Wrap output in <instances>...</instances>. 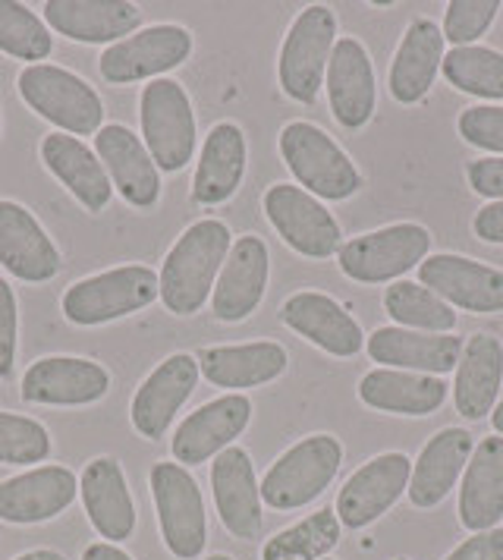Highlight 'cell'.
Instances as JSON below:
<instances>
[{
  "label": "cell",
  "instance_id": "cell-1",
  "mask_svg": "<svg viewBox=\"0 0 503 560\" xmlns=\"http://www.w3.org/2000/svg\"><path fill=\"white\" fill-rule=\"evenodd\" d=\"M233 246V233L224 221L204 218L183 230L161 265V303L174 315H196L214 293L218 275Z\"/></svg>",
  "mask_w": 503,
  "mask_h": 560
},
{
  "label": "cell",
  "instance_id": "cell-2",
  "mask_svg": "<svg viewBox=\"0 0 503 560\" xmlns=\"http://www.w3.org/2000/svg\"><path fill=\"white\" fill-rule=\"evenodd\" d=\"M277 145L283 164L308 196L325 202H347L355 192H362V171L321 127L308 120H293L280 129Z\"/></svg>",
  "mask_w": 503,
  "mask_h": 560
},
{
  "label": "cell",
  "instance_id": "cell-3",
  "mask_svg": "<svg viewBox=\"0 0 503 560\" xmlns=\"http://www.w3.org/2000/svg\"><path fill=\"white\" fill-rule=\"evenodd\" d=\"M343 466V444L334 434H308L274 459L261 479V501L274 510H300L318 501Z\"/></svg>",
  "mask_w": 503,
  "mask_h": 560
},
{
  "label": "cell",
  "instance_id": "cell-4",
  "mask_svg": "<svg viewBox=\"0 0 503 560\" xmlns=\"http://www.w3.org/2000/svg\"><path fill=\"white\" fill-rule=\"evenodd\" d=\"M337 45V16L325 3L305 7L280 45L277 79L286 98L296 104H315L325 85L327 63Z\"/></svg>",
  "mask_w": 503,
  "mask_h": 560
},
{
  "label": "cell",
  "instance_id": "cell-5",
  "mask_svg": "<svg viewBox=\"0 0 503 560\" xmlns=\"http://www.w3.org/2000/svg\"><path fill=\"white\" fill-rule=\"evenodd\" d=\"M157 296H161V283L149 265H124V268L101 271L95 278L75 280L63 293L60 306L73 325L95 328L151 306Z\"/></svg>",
  "mask_w": 503,
  "mask_h": 560
},
{
  "label": "cell",
  "instance_id": "cell-6",
  "mask_svg": "<svg viewBox=\"0 0 503 560\" xmlns=\"http://www.w3.org/2000/svg\"><path fill=\"white\" fill-rule=\"evenodd\" d=\"M431 253V233L422 224L400 221L387 228L352 236L340 246L337 265L355 283H397L419 268Z\"/></svg>",
  "mask_w": 503,
  "mask_h": 560
},
{
  "label": "cell",
  "instance_id": "cell-7",
  "mask_svg": "<svg viewBox=\"0 0 503 560\" xmlns=\"http://www.w3.org/2000/svg\"><path fill=\"white\" fill-rule=\"evenodd\" d=\"M20 95L23 102L45 117L48 124L63 129L67 136H92L101 129L104 104L98 92L63 67L54 63H28L20 73Z\"/></svg>",
  "mask_w": 503,
  "mask_h": 560
},
{
  "label": "cell",
  "instance_id": "cell-8",
  "mask_svg": "<svg viewBox=\"0 0 503 560\" xmlns=\"http://www.w3.org/2000/svg\"><path fill=\"white\" fill-rule=\"evenodd\" d=\"M149 485L167 551L179 560H196L208 541V513L199 482L179 463H154Z\"/></svg>",
  "mask_w": 503,
  "mask_h": 560
},
{
  "label": "cell",
  "instance_id": "cell-9",
  "mask_svg": "<svg viewBox=\"0 0 503 560\" xmlns=\"http://www.w3.org/2000/svg\"><path fill=\"white\" fill-rule=\"evenodd\" d=\"M142 139L157 171L176 174L196 152V110L176 79H151L139 102Z\"/></svg>",
  "mask_w": 503,
  "mask_h": 560
},
{
  "label": "cell",
  "instance_id": "cell-10",
  "mask_svg": "<svg viewBox=\"0 0 503 560\" xmlns=\"http://www.w3.org/2000/svg\"><path fill=\"white\" fill-rule=\"evenodd\" d=\"M261 208L271 228L277 230V236L293 253L315 258V261L340 253L343 230L337 224V218L321 205V199L308 196L302 186H293V183L268 186Z\"/></svg>",
  "mask_w": 503,
  "mask_h": 560
},
{
  "label": "cell",
  "instance_id": "cell-11",
  "mask_svg": "<svg viewBox=\"0 0 503 560\" xmlns=\"http://www.w3.org/2000/svg\"><path fill=\"white\" fill-rule=\"evenodd\" d=\"M189 54L192 32L174 23H161L110 45L98 57V70L110 85H129L139 79H164V73L186 63Z\"/></svg>",
  "mask_w": 503,
  "mask_h": 560
},
{
  "label": "cell",
  "instance_id": "cell-12",
  "mask_svg": "<svg viewBox=\"0 0 503 560\" xmlns=\"http://www.w3.org/2000/svg\"><path fill=\"white\" fill-rule=\"evenodd\" d=\"M409 479H412V459L400 451H387L362 463L337 491L334 513L340 526L343 529L372 526L409 491Z\"/></svg>",
  "mask_w": 503,
  "mask_h": 560
},
{
  "label": "cell",
  "instance_id": "cell-13",
  "mask_svg": "<svg viewBox=\"0 0 503 560\" xmlns=\"http://www.w3.org/2000/svg\"><path fill=\"white\" fill-rule=\"evenodd\" d=\"M419 283L437 293L451 308L472 315L503 312V268L456 253L428 255L419 265Z\"/></svg>",
  "mask_w": 503,
  "mask_h": 560
},
{
  "label": "cell",
  "instance_id": "cell-14",
  "mask_svg": "<svg viewBox=\"0 0 503 560\" xmlns=\"http://www.w3.org/2000/svg\"><path fill=\"white\" fill-rule=\"evenodd\" d=\"M325 85L330 114L340 127L350 132L369 127L377 107V79L372 54L365 51L359 38L352 35L337 38L327 63Z\"/></svg>",
  "mask_w": 503,
  "mask_h": 560
},
{
  "label": "cell",
  "instance_id": "cell-15",
  "mask_svg": "<svg viewBox=\"0 0 503 560\" xmlns=\"http://www.w3.org/2000/svg\"><path fill=\"white\" fill-rule=\"evenodd\" d=\"M268 278H271V255H268L265 240L255 233L233 240L224 268L214 283V293H211L214 318L226 325L246 322L252 312L261 306Z\"/></svg>",
  "mask_w": 503,
  "mask_h": 560
},
{
  "label": "cell",
  "instance_id": "cell-16",
  "mask_svg": "<svg viewBox=\"0 0 503 560\" xmlns=\"http://www.w3.org/2000/svg\"><path fill=\"white\" fill-rule=\"evenodd\" d=\"M280 322L327 357L350 359L365 350V331L334 296L318 290H300L280 306Z\"/></svg>",
  "mask_w": 503,
  "mask_h": 560
},
{
  "label": "cell",
  "instance_id": "cell-17",
  "mask_svg": "<svg viewBox=\"0 0 503 560\" xmlns=\"http://www.w3.org/2000/svg\"><path fill=\"white\" fill-rule=\"evenodd\" d=\"M252 400L246 394H224L196 412H189L174 434V459L179 466H199L233 447V441L249 429Z\"/></svg>",
  "mask_w": 503,
  "mask_h": 560
},
{
  "label": "cell",
  "instance_id": "cell-18",
  "mask_svg": "<svg viewBox=\"0 0 503 560\" xmlns=\"http://www.w3.org/2000/svg\"><path fill=\"white\" fill-rule=\"evenodd\" d=\"M110 390V375L95 359L45 357L23 375V400L42 407H89Z\"/></svg>",
  "mask_w": 503,
  "mask_h": 560
},
{
  "label": "cell",
  "instance_id": "cell-19",
  "mask_svg": "<svg viewBox=\"0 0 503 560\" xmlns=\"http://www.w3.org/2000/svg\"><path fill=\"white\" fill-rule=\"evenodd\" d=\"M466 340L456 334H425L384 325L365 337V350L377 369H400V372H419V375H437L456 372Z\"/></svg>",
  "mask_w": 503,
  "mask_h": 560
},
{
  "label": "cell",
  "instance_id": "cell-20",
  "mask_svg": "<svg viewBox=\"0 0 503 560\" xmlns=\"http://www.w3.org/2000/svg\"><path fill=\"white\" fill-rule=\"evenodd\" d=\"M211 494L218 504V516L233 538L255 541L261 535L265 516H261V488L255 479V463L249 451L226 447L211 463Z\"/></svg>",
  "mask_w": 503,
  "mask_h": 560
},
{
  "label": "cell",
  "instance_id": "cell-21",
  "mask_svg": "<svg viewBox=\"0 0 503 560\" xmlns=\"http://www.w3.org/2000/svg\"><path fill=\"white\" fill-rule=\"evenodd\" d=\"M199 375V359L189 357V353H174V357L164 359L132 397L136 432L149 441L164 438V432L176 419V412L192 397Z\"/></svg>",
  "mask_w": 503,
  "mask_h": 560
},
{
  "label": "cell",
  "instance_id": "cell-22",
  "mask_svg": "<svg viewBox=\"0 0 503 560\" xmlns=\"http://www.w3.org/2000/svg\"><path fill=\"white\" fill-rule=\"evenodd\" d=\"M95 152L110 177V186L136 208H151L161 199L157 164L139 136L124 124H107L95 136Z\"/></svg>",
  "mask_w": 503,
  "mask_h": 560
},
{
  "label": "cell",
  "instance_id": "cell-23",
  "mask_svg": "<svg viewBox=\"0 0 503 560\" xmlns=\"http://www.w3.org/2000/svg\"><path fill=\"white\" fill-rule=\"evenodd\" d=\"M472 451H476L472 434L459 425L431 434L419 459L412 463V479L406 491L409 504L419 510H434L437 504H444L456 482L463 479Z\"/></svg>",
  "mask_w": 503,
  "mask_h": 560
},
{
  "label": "cell",
  "instance_id": "cell-24",
  "mask_svg": "<svg viewBox=\"0 0 503 560\" xmlns=\"http://www.w3.org/2000/svg\"><path fill=\"white\" fill-rule=\"evenodd\" d=\"M0 265L25 283H45L60 271V253L35 214L0 199Z\"/></svg>",
  "mask_w": 503,
  "mask_h": 560
},
{
  "label": "cell",
  "instance_id": "cell-25",
  "mask_svg": "<svg viewBox=\"0 0 503 560\" xmlns=\"http://www.w3.org/2000/svg\"><path fill=\"white\" fill-rule=\"evenodd\" d=\"M79 482L67 466H38L23 476L0 482V520L3 523H45L75 501Z\"/></svg>",
  "mask_w": 503,
  "mask_h": 560
},
{
  "label": "cell",
  "instance_id": "cell-26",
  "mask_svg": "<svg viewBox=\"0 0 503 560\" xmlns=\"http://www.w3.org/2000/svg\"><path fill=\"white\" fill-rule=\"evenodd\" d=\"M459 523L466 533L498 529L503 520V438H481L459 479Z\"/></svg>",
  "mask_w": 503,
  "mask_h": 560
},
{
  "label": "cell",
  "instance_id": "cell-27",
  "mask_svg": "<svg viewBox=\"0 0 503 560\" xmlns=\"http://www.w3.org/2000/svg\"><path fill=\"white\" fill-rule=\"evenodd\" d=\"M48 26L85 45H107L124 42V35H136L142 23V10L126 0H48L45 3Z\"/></svg>",
  "mask_w": 503,
  "mask_h": 560
},
{
  "label": "cell",
  "instance_id": "cell-28",
  "mask_svg": "<svg viewBox=\"0 0 503 560\" xmlns=\"http://www.w3.org/2000/svg\"><path fill=\"white\" fill-rule=\"evenodd\" d=\"M444 32L434 20L419 16L402 32L390 63V95L402 107L425 102L444 63Z\"/></svg>",
  "mask_w": 503,
  "mask_h": 560
},
{
  "label": "cell",
  "instance_id": "cell-29",
  "mask_svg": "<svg viewBox=\"0 0 503 560\" xmlns=\"http://www.w3.org/2000/svg\"><path fill=\"white\" fill-rule=\"evenodd\" d=\"M199 372L230 394H243L249 387L277 382L290 357L277 340H252V343H236V347H204L199 357Z\"/></svg>",
  "mask_w": 503,
  "mask_h": 560
},
{
  "label": "cell",
  "instance_id": "cell-30",
  "mask_svg": "<svg viewBox=\"0 0 503 560\" xmlns=\"http://www.w3.org/2000/svg\"><path fill=\"white\" fill-rule=\"evenodd\" d=\"M503 384V343L494 334H472L463 347L453 382V407L463 419L481 422L498 407Z\"/></svg>",
  "mask_w": 503,
  "mask_h": 560
},
{
  "label": "cell",
  "instance_id": "cell-31",
  "mask_svg": "<svg viewBox=\"0 0 503 560\" xmlns=\"http://www.w3.org/2000/svg\"><path fill=\"white\" fill-rule=\"evenodd\" d=\"M246 161H249V145L243 129L230 120L211 127L192 179V199L204 208L230 202L246 177Z\"/></svg>",
  "mask_w": 503,
  "mask_h": 560
},
{
  "label": "cell",
  "instance_id": "cell-32",
  "mask_svg": "<svg viewBox=\"0 0 503 560\" xmlns=\"http://www.w3.org/2000/svg\"><path fill=\"white\" fill-rule=\"evenodd\" d=\"M359 400L390 416H431L447 404L451 384L437 375L372 369L359 378Z\"/></svg>",
  "mask_w": 503,
  "mask_h": 560
},
{
  "label": "cell",
  "instance_id": "cell-33",
  "mask_svg": "<svg viewBox=\"0 0 503 560\" xmlns=\"http://www.w3.org/2000/svg\"><path fill=\"white\" fill-rule=\"evenodd\" d=\"M42 161L50 174L73 192V199L85 211L98 214L107 208L114 186H110V177H107L98 154L92 152L82 139L67 136V132H50L42 142Z\"/></svg>",
  "mask_w": 503,
  "mask_h": 560
},
{
  "label": "cell",
  "instance_id": "cell-34",
  "mask_svg": "<svg viewBox=\"0 0 503 560\" xmlns=\"http://www.w3.org/2000/svg\"><path fill=\"white\" fill-rule=\"evenodd\" d=\"M82 508L92 526L107 541H126L136 529V504L129 494L124 469L114 457L92 459L82 469Z\"/></svg>",
  "mask_w": 503,
  "mask_h": 560
},
{
  "label": "cell",
  "instance_id": "cell-35",
  "mask_svg": "<svg viewBox=\"0 0 503 560\" xmlns=\"http://www.w3.org/2000/svg\"><path fill=\"white\" fill-rule=\"evenodd\" d=\"M343 526L334 510L308 513L290 529L271 535L261 548V560H325L340 545Z\"/></svg>",
  "mask_w": 503,
  "mask_h": 560
},
{
  "label": "cell",
  "instance_id": "cell-36",
  "mask_svg": "<svg viewBox=\"0 0 503 560\" xmlns=\"http://www.w3.org/2000/svg\"><path fill=\"white\" fill-rule=\"evenodd\" d=\"M384 312L409 331L453 334L456 312L437 293L416 280H397L384 290Z\"/></svg>",
  "mask_w": 503,
  "mask_h": 560
},
{
  "label": "cell",
  "instance_id": "cell-37",
  "mask_svg": "<svg viewBox=\"0 0 503 560\" xmlns=\"http://www.w3.org/2000/svg\"><path fill=\"white\" fill-rule=\"evenodd\" d=\"M441 73L456 92L484 102H503V51L469 45L444 54Z\"/></svg>",
  "mask_w": 503,
  "mask_h": 560
},
{
  "label": "cell",
  "instance_id": "cell-38",
  "mask_svg": "<svg viewBox=\"0 0 503 560\" xmlns=\"http://www.w3.org/2000/svg\"><path fill=\"white\" fill-rule=\"evenodd\" d=\"M54 38L48 26L25 7V3H10L0 0V51L16 57V60H48Z\"/></svg>",
  "mask_w": 503,
  "mask_h": 560
},
{
  "label": "cell",
  "instance_id": "cell-39",
  "mask_svg": "<svg viewBox=\"0 0 503 560\" xmlns=\"http://www.w3.org/2000/svg\"><path fill=\"white\" fill-rule=\"evenodd\" d=\"M50 457V434L42 422L0 409V463L32 466Z\"/></svg>",
  "mask_w": 503,
  "mask_h": 560
},
{
  "label": "cell",
  "instance_id": "cell-40",
  "mask_svg": "<svg viewBox=\"0 0 503 560\" xmlns=\"http://www.w3.org/2000/svg\"><path fill=\"white\" fill-rule=\"evenodd\" d=\"M444 10V42H451L453 48H469L494 26L501 0H451Z\"/></svg>",
  "mask_w": 503,
  "mask_h": 560
},
{
  "label": "cell",
  "instance_id": "cell-41",
  "mask_svg": "<svg viewBox=\"0 0 503 560\" xmlns=\"http://www.w3.org/2000/svg\"><path fill=\"white\" fill-rule=\"evenodd\" d=\"M456 132L466 145L503 158V107L501 104H476L456 117Z\"/></svg>",
  "mask_w": 503,
  "mask_h": 560
},
{
  "label": "cell",
  "instance_id": "cell-42",
  "mask_svg": "<svg viewBox=\"0 0 503 560\" xmlns=\"http://www.w3.org/2000/svg\"><path fill=\"white\" fill-rule=\"evenodd\" d=\"M16 296L13 287L0 278V378H7L13 372V359H16Z\"/></svg>",
  "mask_w": 503,
  "mask_h": 560
},
{
  "label": "cell",
  "instance_id": "cell-43",
  "mask_svg": "<svg viewBox=\"0 0 503 560\" xmlns=\"http://www.w3.org/2000/svg\"><path fill=\"white\" fill-rule=\"evenodd\" d=\"M466 179L472 186V192L491 199V202H501L503 199V158H478L469 161L466 167Z\"/></svg>",
  "mask_w": 503,
  "mask_h": 560
},
{
  "label": "cell",
  "instance_id": "cell-44",
  "mask_svg": "<svg viewBox=\"0 0 503 560\" xmlns=\"http://www.w3.org/2000/svg\"><path fill=\"white\" fill-rule=\"evenodd\" d=\"M444 560H503V529L469 535L463 545H456Z\"/></svg>",
  "mask_w": 503,
  "mask_h": 560
},
{
  "label": "cell",
  "instance_id": "cell-45",
  "mask_svg": "<svg viewBox=\"0 0 503 560\" xmlns=\"http://www.w3.org/2000/svg\"><path fill=\"white\" fill-rule=\"evenodd\" d=\"M472 230L481 243H491V246H503V199L501 202H488L484 208H478Z\"/></svg>",
  "mask_w": 503,
  "mask_h": 560
},
{
  "label": "cell",
  "instance_id": "cell-46",
  "mask_svg": "<svg viewBox=\"0 0 503 560\" xmlns=\"http://www.w3.org/2000/svg\"><path fill=\"white\" fill-rule=\"evenodd\" d=\"M82 560H132L126 551H120L117 545H110V541H95V545H89L85 548V555Z\"/></svg>",
  "mask_w": 503,
  "mask_h": 560
},
{
  "label": "cell",
  "instance_id": "cell-47",
  "mask_svg": "<svg viewBox=\"0 0 503 560\" xmlns=\"http://www.w3.org/2000/svg\"><path fill=\"white\" fill-rule=\"evenodd\" d=\"M16 560H67L63 555H57V551H48V548H38V551H28L23 558Z\"/></svg>",
  "mask_w": 503,
  "mask_h": 560
},
{
  "label": "cell",
  "instance_id": "cell-48",
  "mask_svg": "<svg viewBox=\"0 0 503 560\" xmlns=\"http://www.w3.org/2000/svg\"><path fill=\"white\" fill-rule=\"evenodd\" d=\"M491 425H494V434H501L503 438V400L494 407V412H491Z\"/></svg>",
  "mask_w": 503,
  "mask_h": 560
},
{
  "label": "cell",
  "instance_id": "cell-49",
  "mask_svg": "<svg viewBox=\"0 0 503 560\" xmlns=\"http://www.w3.org/2000/svg\"><path fill=\"white\" fill-rule=\"evenodd\" d=\"M204 560H233L230 555H211V558H204Z\"/></svg>",
  "mask_w": 503,
  "mask_h": 560
},
{
  "label": "cell",
  "instance_id": "cell-50",
  "mask_svg": "<svg viewBox=\"0 0 503 560\" xmlns=\"http://www.w3.org/2000/svg\"><path fill=\"white\" fill-rule=\"evenodd\" d=\"M397 560H409V558H397Z\"/></svg>",
  "mask_w": 503,
  "mask_h": 560
},
{
  "label": "cell",
  "instance_id": "cell-51",
  "mask_svg": "<svg viewBox=\"0 0 503 560\" xmlns=\"http://www.w3.org/2000/svg\"><path fill=\"white\" fill-rule=\"evenodd\" d=\"M325 560H330V558H325Z\"/></svg>",
  "mask_w": 503,
  "mask_h": 560
}]
</instances>
